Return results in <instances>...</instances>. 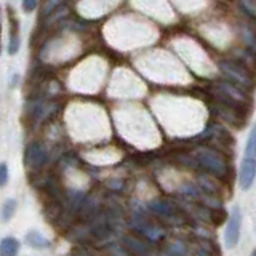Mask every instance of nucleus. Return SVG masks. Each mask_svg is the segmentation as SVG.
Wrapping results in <instances>:
<instances>
[{"instance_id":"obj_1","label":"nucleus","mask_w":256,"mask_h":256,"mask_svg":"<svg viewBox=\"0 0 256 256\" xmlns=\"http://www.w3.org/2000/svg\"><path fill=\"white\" fill-rule=\"evenodd\" d=\"M220 69L224 76L228 77V80L234 82L236 85L242 88H252L254 85V77L252 74V70L248 69L245 64L236 62V61H221Z\"/></svg>"},{"instance_id":"obj_2","label":"nucleus","mask_w":256,"mask_h":256,"mask_svg":"<svg viewBox=\"0 0 256 256\" xmlns=\"http://www.w3.org/2000/svg\"><path fill=\"white\" fill-rule=\"evenodd\" d=\"M197 157H198V162L202 164L205 170L213 173L214 176H222L228 170L226 160H224L218 152L210 148H202L198 150Z\"/></svg>"},{"instance_id":"obj_3","label":"nucleus","mask_w":256,"mask_h":256,"mask_svg":"<svg viewBox=\"0 0 256 256\" xmlns=\"http://www.w3.org/2000/svg\"><path fill=\"white\" fill-rule=\"evenodd\" d=\"M240 229H242V212L240 208H234L230 212L229 221H228V228L224 232V242L228 246H236L238 238H240Z\"/></svg>"},{"instance_id":"obj_4","label":"nucleus","mask_w":256,"mask_h":256,"mask_svg":"<svg viewBox=\"0 0 256 256\" xmlns=\"http://www.w3.org/2000/svg\"><path fill=\"white\" fill-rule=\"evenodd\" d=\"M46 162V150L40 142H30L24 152V164L32 170H38Z\"/></svg>"},{"instance_id":"obj_5","label":"nucleus","mask_w":256,"mask_h":256,"mask_svg":"<svg viewBox=\"0 0 256 256\" xmlns=\"http://www.w3.org/2000/svg\"><path fill=\"white\" fill-rule=\"evenodd\" d=\"M256 180V158L244 157L240 164V188L244 190H250Z\"/></svg>"},{"instance_id":"obj_6","label":"nucleus","mask_w":256,"mask_h":256,"mask_svg":"<svg viewBox=\"0 0 256 256\" xmlns=\"http://www.w3.org/2000/svg\"><path fill=\"white\" fill-rule=\"evenodd\" d=\"M20 252V242L14 237H4L0 242V253L4 256H13Z\"/></svg>"},{"instance_id":"obj_7","label":"nucleus","mask_w":256,"mask_h":256,"mask_svg":"<svg viewBox=\"0 0 256 256\" xmlns=\"http://www.w3.org/2000/svg\"><path fill=\"white\" fill-rule=\"evenodd\" d=\"M16 206H18V202L14 198H6L4 205H2V212H0V216H2V221L6 222L10 221L14 213H16Z\"/></svg>"},{"instance_id":"obj_8","label":"nucleus","mask_w":256,"mask_h":256,"mask_svg":"<svg viewBox=\"0 0 256 256\" xmlns=\"http://www.w3.org/2000/svg\"><path fill=\"white\" fill-rule=\"evenodd\" d=\"M26 242L34 248H46L48 245H50L48 238L44 237L42 234H38V232H29V234L26 236Z\"/></svg>"},{"instance_id":"obj_9","label":"nucleus","mask_w":256,"mask_h":256,"mask_svg":"<svg viewBox=\"0 0 256 256\" xmlns=\"http://www.w3.org/2000/svg\"><path fill=\"white\" fill-rule=\"evenodd\" d=\"M245 157L256 158V125L250 130L246 140V146H245Z\"/></svg>"},{"instance_id":"obj_10","label":"nucleus","mask_w":256,"mask_h":256,"mask_svg":"<svg viewBox=\"0 0 256 256\" xmlns=\"http://www.w3.org/2000/svg\"><path fill=\"white\" fill-rule=\"evenodd\" d=\"M242 36H244V40H245L246 46L250 48L252 52H256V34H254V32L250 30L248 28H244Z\"/></svg>"},{"instance_id":"obj_11","label":"nucleus","mask_w":256,"mask_h":256,"mask_svg":"<svg viewBox=\"0 0 256 256\" xmlns=\"http://www.w3.org/2000/svg\"><path fill=\"white\" fill-rule=\"evenodd\" d=\"M240 6L250 18L256 20V0H240Z\"/></svg>"},{"instance_id":"obj_12","label":"nucleus","mask_w":256,"mask_h":256,"mask_svg":"<svg viewBox=\"0 0 256 256\" xmlns=\"http://www.w3.org/2000/svg\"><path fill=\"white\" fill-rule=\"evenodd\" d=\"M20 45H21V40L18 34H12L10 38V44H8V53L10 54H16L20 52Z\"/></svg>"},{"instance_id":"obj_13","label":"nucleus","mask_w":256,"mask_h":256,"mask_svg":"<svg viewBox=\"0 0 256 256\" xmlns=\"http://www.w3.org/2000/svg\"><path fill=\"white\" fill-rule=\"evenodd\" d=\"M62 2L64 0H46V4L44 6V16H50Z\"/></svg>"},{"instance_id":"obj_14","label":"nucleus","mask_w":256,"mask_h":256,"mask_svg":"<svg viewBox=\"0 0 256 256\" xmlns=\"http://www.w3.org/2000/svg\"><path fill=\"white\" fill-rule=\"evenodd\" d=\"M8 182V166L6 164H0V186L5 188Z\"/></svg>"},{"instance_id":"obj_15","label":"nucleus","mask_w":256,"mask_h":256,"mask_svg":"<svg viewBox=\"0 0 256 256\" xmlns=\"http://www.w3.org/2000/svg\"><path fill=\"white\" fill-rule=\"evenodd\" d=\"M37 2H38V0H22V8H24V12H26V13H32V12L36 10Z\"/></svg>"},{"instance_id":"obj_16","label":"nucleus","mask_w":256,"mask_h":256,"mask_svg":"<svg viewBox=\"0 0 256 256\" xmlns=\"http://www.w3.org/2000/svg\"><path fill=\"white\" fill-rule=\"evenodd\" d=\"M253 254H256V250H254V252H253Z\"/></svg>"}]
</instances>
